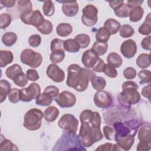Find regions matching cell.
Instances as JSON below:
<instances>
[{"instance_id": "1", "label": "cell", "mask_w": 151, "mask_h": 151, "mask_svg": "<svg viewBox=\"0 0 151 151\" xmlns=\"http://www.w3.org/2000/svg\"><path fill=\"white\" fill-rule=\"evenodd\" d=\"M96 76L93 70L81 68L77 64H72L67 68L66 84L77 91L83 92L87 88L89 81Z\"/></svg>"}, {"instance_id": "2", "label": "cell", "mask_w": 151, "mask_h": 151, "mask_svg": "<svg viewBox=\"0 0 151 151\" xmlns=\"http://www.w3.org/2000/svg\"><path fill=\"white\" fill-rule=\"evenodd\" d=\"M81 123L78 136L83 146L91 147L94 143L103 139V135L100 127H93L88 123Z\"/></svg>"}, {"instance_id": "3", "label": "cell", "mask_w": 151, "mask_h": 151, "mask_svg": "<svg viewBox=\"0 0 151 151\" xmlns=\"http://www.w3.org/2000/svg\"><path fill=\"white\" fill-rule=\"evenodd\" d=\"M60 147L58 150H86V149L82 146L80 139L76 133L67 131L64 132L60 139L57 142L54 147Z\"/></svg>"}, {"instance_id": "4", "label": "cell", "mask_w": 151, "mask_h": 151, "mask_svg": "<svg viewBox=\"0 0 151 151\" xmlns=\"http://www.w3.org/2000/svg\"><path fill=\"white\" fill-rule=\"evenodd\" d=\"M139 86L134 81H124L122 86V91L120 95L121 100L126 104L137 103L140 99V94L137 90Z\"/></svg>"}, {"instance_id": "5", "label": "cell", "mask_w": 151, "mask_h": 151, "mask_svg": "<svg viewBox=\"0 0 151 151\" xmlns=\"http://www.w3.org/2000/svg\"><path fill=\"white\" fill-rule=\"evenodd\" d=\"M43 117L44 113L41 110L37 108L31 109L24 115L23 126L29 130H37L41 126Z\"/></svg>"}, {"instance_id": "6", "label": "cell", "mask_w": 151, "mask_h": 151, "mask_svg": "<svg viewBox=\"0 0 151 151\" xmlns=\"http://www.w3.org/2000/svg\"><path fill=\"white\" fill-rule=\"evenodd\" d=\"M20 60L22 63L35 68L41 64L42 57L40 53L31 49H25L21 54Z\"/></svg>"}, {"instance_id": "7", "label": "cell", "mask_w": 151, "mask_h": 151, "mask_svg": "<svg viewBox=\"0 0 151 151\" xmlns=\"http://www.w3.org/2000/svg\"><path fill=\"white\" fill-rule=\"evenodd\" d=\"M20 19L27 25H31L36 28L41 25L45 21L41 12L38 10L21 13Z\"/></svg>"}, {"instance_id": "8", "label": "cell", "mask_w": 151, "mask_h": 151, "mask_svg": "<svg viewBox=\"0 0 151 151\" xmlns=\"http://www.w3.org/2000/svg\"><path fill=\"white\" fill-rule=\"evenodd\" d=\"M81 21L84 25L90 27L95 25L98 21V9L92 4H88L82 9Z\"/></svg>"}, {"instance_id": "9", "label": "cell", "mask_w": 151, "mask_h": 151, "mask_svg": "<svg viewBox=\"0 0 151 151\" xmlns=\"http://www.w3.org/2000/svg\"><path fill=\"white\" fill-rule=\"evenodd\" d=\"M58 125L65 131L76 133L78 126V120L73 114L67 113L63 115L60 119Z\"/></svg>"}, {"instance_id": "10", "label": "cell", "mask_w": 151, "mask_h": 151, "mask_svg": "<svg viewBox=\"0 0 151 151\" xmlns=\"http://www.w3.org/2000/svg\"><path fill=\"white\" fill-rule=\"evenodd\" d=\"M40 94V86L36 83H31L28 87L20 89L21 100L24 102H29L36 99Z\"/></svg>"}, {"instance_id": "11", "label": "cell", "mask_w": 151, "mask_h": 151, "mask_svg": "<svg viewBox=\"0 0 151 151\" xmlns=\"http://www.w3.org/2000/svg\"><path fill=\"white\" fill-rule=\"evenodd\" d=\"M79 117L81 123H88L93 127H100L101 117L97 111L86 109L80 113Z\"/></svg>"}, {"instance_id": "12", "label": "cell", "mask_w": 151, "mask_h": 151, "mask_svg": "<svg viewBox=\"0 0 151 151\" xmlns=\"http://www.w3.org/2000/svg\"><path fill=\"white\" fill-rule=\"evenodd\" d=\"M55 101L62 108L73 107L76 103V97L71 92L63 91L55 97Z\"/></svg>"}, {"instance_id": "13", "label": "cell", "mask_w": 151, "mask_h": 151, "mask_svg": "<svg viewBox=\"0 0 151 151\" xmlns=\"http://www.w3.org/2000/svg\"><path fill=\"white\" fill-rule=\"evenodd\" d=\"M95 105L101 109H105L108 107L112 102V99L110 94L106 91L100 90L97 91L93 99Z\"/></svg>"}, {"instance_id": "14", "label": "cell", "mask_w": 151, "mask_h": 151, "mask_svg": "<svg viewBox=\"0 0 151 151\" xmlns=\"http://www.w3.org/2000/svg\"><path fill=\"white\" fill-rule=\"evenodd\" d=\"M47 76L55 83H61L65 79V73L57 64H50L46 71Z\"/></svg>"}, {"instance_id": "15", "label": "cell", "mask_w": 151, "mask_h": 151, "mask_svg": "<svg viewBox=\"0 0 151 151\" xmlns=\"http://www.w3.org/2000/svg\"><path fill=\"white\" fill-rule=\"evenodd\" d=\"M120 51L123 55L127 58L133 57L137 52L136 42L132 39L124 41L121 45Z\"/></svg>"}, {"instance_id": "16", "label": "cell", "mask_w": 151, "mask_h": 151, "mask_svg": "<svg viewBox=\"0 0 151 151\" xmlns=\"http://www.w3.org/2000/svg\"><path fill=\"white\" fill-rule=\"evenodd\" d=\"M99 58V56L91 49L85 51L81 57V61L85 67L87 68H93Z\"/></svg>"}, {"instance_id": "17", "label": "cell", "mask_w": 151, "mask_h": 151, "mask_svg": "<svg viewBox=\"0 0 151 151\" xmlns=\"http://www.w3.org/2000/svg\"><path fill=\"white\" fill-rule=\"evenodd\" d=\"M62 11L65 15L68 17L76 16L78 11V4L77 1H61Z\"/></svg>"}, {"instance_id": "18", "label": "cell", "mask_w": 151, "mask_h": 151, "mask_svg": "<svg viewBox=\"0 0 151 151\" xmlns=\"http://www.w3.org/2000/svg\"><path fill=\"white\" fill-rule=\"evenodd\" d=\"M115 132L114 140H116L118 138L124 137L129 134H132L131 129L125 123L123 124L121 122H116L113 124Z\"/></svg>"}, {"instance_id": "19", "label": "cell", "mask_w": 151, "mask_h": 151, "mask_svg": "<svg viewBox=\"0 0 151 151\" xmlns=\"http://www.w3.org/2000/svg\"><path fill=\"white\" fill-rule=\"evenodd\" d=\"M116 142H117V145L121 150H129L134 143V135L132 134H129L124 137L118 138Z\"/></svg>"}, {"instance_id": "20", "label": "cell", "mask_w": 151, "mask_h": 151, "mask_svg": "<svg viewBox=\"0 0 151 151\" xmlns=\"http://www.w3.org/2000/svg\"><path fill=\"white\" fill-rule=\"evenodd\" d=\"M150 125L142 126L138 132V139L141 142L151 143V128Z\"/></svg>"}, {"instance_id": "21", "label": "cell", "mask_w": 151, "mask_h": 151, "mask_svg": "<svg viewBox=\"0 0 151 151\" xmlns=\"http://www.w3.org/2000/svg\"><path fill=\"white\" fill-rule=\"evenodd\" d=\"M120 26V23L117 20L113 18H109L105 21L103 27L108 30L110 35H114L118 32Z\"/></svg>"}, {"instance_id": "22", "label": "cell", "mask_w": 151, "mask_h": 151, "mask_svg": "<svg viewBox=\"0 0 151 151\" xmlns=\"http://www.w3.org/2000/svg\"><path fill=\"white\" fill-rule=\"evenodd\" d=\"M59 115V110L55 106H49L44 111V117L48 122H52L56 120Z\"/></svg>"}, {"instance_id": "23", "label": "cell", "mask_w": 151, "mask_h": 151, "mask_svg": "<svg viewBox=\"0 0 151 151\" xmlns=\"http://www.w3.org/2000/svg\"><path fill=\"white\" fill-rule=\"evenodd\" d=\"M14 60V55L11 51L7 50L0 51V66L1 68L5 67L8 64H11Z\"/></svg>"}, {"instance_id": "24", "label": "cell", "mask_w": 151, "mask_h": 151, "mask_svg": "<svg viewBox=\"0 0 151 151\" xmlns=\"http://www.w3.org/2000/svg\"><path fill=\"white\" fill-rule=\"evenodd\" d=\"M73 27L68 23H60L56 28L57 34L62 37H65L71 34Z\"/></svg>"}, {"instance_id": "25", "label": "cell", "mask_w": 151, "mask_h": 151, "mask_svg": "<svg viewBox=\"0 0 151 151\" xmlns=\"http://www.w3.org/2000/svg\"><path fill=\"white\" fill-rule=\"evenodd\" d=\"M11 90V84L6 80L0 81V102L2 103Z\"/></svg>"}, {"instance_id": "26", "label": "cell", "mask_w": 151, "mask_h": 151, "mask_svg": "<svg viewBox=\"0 0 151 151\" xmlns=\"http://www.w3.org/2000/svg\"><path fill=\"white\" fill-rule=\"evenodd\" d=\"M107 64L112 65L113 67L115 68H119L122 65L123 63V60L119 54L116 52H112L107 55Z\"/></svg>"}, {"instance_id": "27", "label": "cell", "mask_w": 151, "mask_h": 151, "mask_svg": "<svg viewBox=\"0 0 151 151\" xmlns=\"http://www.w3.org/2000/svg\"><path fill=\"white\" fill-rule=\"evenodd\" d=\"M151 14L149 13L146 17L143 23L139 27L138 31L140 34L144 35H149L151 32Z\"/></svg>"}, {"instance_id": "28", "label": "cell", "mask_w": 151, "mask_h": 151, "mask_svg": "<svg viewBox=\"0 0 151 151\" xmlns=\"http://www.w3.org/2000/svg\"><path fill=\"white\" fill-rule=\"evenodd\" d=\"M144 11L142 7L137 6L132 9L129 12V19L132 22H138L143 17Z\"/></svg>"}, {"instance_id": "29", "label": "cell", "mask_w": 151, "mask_h": 151, "mask_svg": "<svg viewBox=\"0 0 151 151\" xmlns=\"http://www.w3.org/2000/svg\"><path fill=\"white\" fill-rule=\"evenodd\" d=\"M64 50L69 52H77L80 50V46L74 39H67L64 42Z\"/></svg>"}, {"instance_id": "30", "label": "cell", "mask_w": 151, "mask_h": 151, "mask_svg": "<svg viewBox=\"0 0 151 151\" xmlns=\"http://www.w3.org/2000/svg\"><path fill=\"white\" fill-rule=\"evenodd\" d=\"M137 65L141 68H146L150 66V54L143 53L140 54L136 59Z\"/></svg>"}, {"instance_id": "31", "label": "cell", "mask_w": 151, "mask_h": 151, "mask_svg": "<svg viewBox=\"0 0 151 151\" xmlns=\"http://www.w3.org/2000/svg\"><path fill=\"white\" fill-rule=\"evenodd\" d=\"M17 40V35L13 32H7L2 37V41L3 44L7 46L11 47L13 45Z\"/></svg>"}, {"instance_id": "32", "label": "cell", "mask_w": 151, "mask_h": 151, "mask_svg": "<svg viewBox=\"0 0 151 151\" xmlns=\"http://www.w3.org/2000/svg\"><path fill=\"white\" fill-rule=\"evenodd\" d=\"M110 34L105 28L100 27L96 34V39L98 42H107L110 37Z\"/></svg>"}, {"instance_id": "33", "label": "cell", "mask_w": 151, "mask_h": 151, "mask_svg": "<svg viewBox=\"0 0 151 151\" xmlns=\"http://www.w3.org/2000/svg\"><path fill=\"white\" fill-rule=\"evenodd\" d=\"M91 49L96 52L99 56H101L104 55L107 52L108 49V44L107 42H98L96 41L92 45Z\"/></svg>"}, {"instance_id": "34", "label": "cell", "mask_w": 151, "mask_h": 151, "mask_svg": "<svg viewBox=\"0 0 151 151\" xmlns=\"http://www.w3.org/2000/svg\"><path fill=\"white\" fill-rule=\"evenodd\" d=\"M21 72H22L21 67L19 64H14L7 68L5 71V75L8 78L13 80L14 78Z\"/></svg>"}, {"instance_id": "35", "label": "cell", "mask_w": 151, "mask_h": 151, "mask_svg": "<svg viewBox=\"0 0 151 151\" xmlns=\"http://www.w3.org/2000/svg\"><path fill=\"white\" fill-rule=\"evenodd\" d=\"M91 83L93 87L97 91L103 90L106 85V81L104 78L96 76L91 80Z\"/></svg>"}, {"instance_id": "36", "label": "cell", "mask_w": 151, "mask_h": 151, "mask_svg": "<svg viewBox=\"0 0 151 151\" xmlns=\"http://www.w3.org/2000/svg\"><path fill=\"white\" fill-rule=\"evenodd\" d=\"M35 100V103L37 105L47 106L51 104L52 101V97L48 94L43 92L42 93H41Z\"/></svg>"}, {"instance_id": "37", "label": "cell", "mask_w": 151, "mask_h": 151, "mask_svg": "<svg viewBox=\"0 0 151 151\" xmlns=\"http://www.w3.org/2000/svg\"><path fill=\"white\" fill-rule=\"evenodd\" d=\"M74 40L78 42L80 48H87L90 42V37L86 34H80L76 35Z\"/></svg>"}, {"instance_id": "38", "label": "cell", "mask_w": 151, "mask_h": 151, "mask_svg": "<svg viewBox=\"0 0 151 151\" xmlns=\"http://www.w3.org/2000/svg\"><path fill=\"white\" fill-rule=\"evenodd\" d=\"M134 33V30L133 28L128 24H124L120 26L119 29L120 35L124 38L131 37L133 35Z\"/></svg>"}, {"instance_id": "39", "label": "cell", "mask_w": 151, "mask_h": 151, "mask_svg": "<svg viewBox=\"0 0 151 151\" xmlns=\"http://www.w3.org/2000/svg\"><path fill=\"white\" fill-rule=\"evenodd\" d=\"M42 11L44 14L47 17L52 16L55 12V7L54 3L50 1L47 0L44 1L42 5Z\"/></svg>"}, {"instance_id": "40", "label": "cell", "mask_w": 151, "mask_h": 151, "mask_svg": "<svg viewBox=\"0 0 151 151\" xmlns=\"http://www.w3.org/2000/svg\"><path fill=\"white\" fill-rule=\"evenodd\" d=\"M37 29L41 34L44 35H48L51 33V32L52 31L53 25L50 21L45 19L44 22L41 25L37 27Z\"/></svg>"}, {"instance_id": "41", "label": "cell", "mask_w": 151, "mask_h": 151, "mask_svg": "<svg viewBox=\"0 0 151 151\" xmlns=\"http://www.w3.org/2000/svg\"><path fill=\"white\" fill-rule=\"evenodd\" d=\"M131 9L127 4H123L121 6L114 11L115 15L119 18H126L129 17Z\"/></svg>"}, {"instance_id": "42", "label": "cell", "mask_w": 151, "mask_h": 151, "mask_svg": "<svg viewBox=\"0 0 151 151\" xmlns=\"http://www.w3.org/2000/svg\"><path fill=\"white\" fill-rule=\"evenodd\" d=\"M12 80L17 86L21 87H24L27 84L28 78L27 75H25L23 72H21L18 74Z\"/></svg>"}, {"instance_id": "43", "label": "cell", "mask_w": 151, "mask_h": 151, "mask_svg": "<svg viewBox=\"0 0 151 151\" xmlns=\"http://www.w3.org/2000/svg\"><path fill=\"white\" fill-rule=\"evenodd\" d=\"M17 4L18 10L21 14L32 11V5L31 1L19 0L17 1Z\"/></svg>"}, {"instance_id": "44", "label": "cell", "mask_w": 151, "mask_h": 151, "mask_svg": "<svg viewBox=\"0 0 151 151\" xmlns=\"http://www.w3.org/2000/svg\"><path fill=\"white\" fill-rule=\"evenodd\" d=\"M65 58L64 51H55L51 52L50 58L53 64H58L61 63Z\"/></svg>"}, {"instance_id": "45", "label": "cell", "mask_w": 151, "mask_h": 151, "mask_svg": "<svg viewBox=\"0 0 151 151\" xmlns=\"http://www.w3.org/2000/svg\"><path fill=\"white\" fill-rule=\"evenodd\" d=\"M17 146L14 145L11 140L4 139V140L1 139L0 143V150H18Z\"/></svg>"}, {"instance_id": "46", "label": "cell", "mask_w": 151, "mask_h": 151, "mask_svg": "<svg viewBox=\"0 0 151 151\" xmlns=\"http://www.w3.org/2000/svg\"><path fill=\"white\" fill-rule=\"evenodd\" d=\"M64 41L59 38H55L51 42L50 50L51 52L55 51H65L64 48Z\"/></svg>"}, {"instance_id": "47", "label": "cell", "mask_w": 151, "mask_h": 151, "mask_svg": "<svg viewBox=\"0 0 151 151\" xmlns=\"http://www.w3.org/2000/svg\"><path fill=\"white\" fill-rule=\"evenodd\" d=\"M150 71L148 70H142L140 71L137 76L140 79V84H150Z\"/></svg>"}, {"instance_id": "48", "label": "cell", "mask_w": 151, "mask_h": 151, "mask_svg": "<svg viewBox=\"0 0 151 151\" xmlns=\"http://www.w3.org/2000/svg\"><path fill=\"white\" fill-rule=\"evenodd\" d=\"M8 100L12 103H17L21 100L20 98V90L14 88L11 90L8 94Z\"/></svg>"}, {"instance_id": "49", "label": "cell", "mask_w": 151, "mask_h": 151, "mask_svg": "<svg viewBox=\"0 0 151 151\" xmlns=\"http://www.w3.org/2000/svg\"><path fill=\"white\" fill-rule=\"evenodd\" d=\"M103 72L107 76L110 78H116L118 75V73L116 68L109 64H105L103 70Z\"/></svg>"}, {"instance_id": "50", "label": "cell", "mask_w": 151, "mask_h": 151, "mask_svg": "<svg viewBox=\"0 0 151 151\" xmlns=\"http://www.w3.org/2000/svg\"><path fill=\"white\" fill-rule=\"evenodd\" d=\"M11 22V17L9 14L2 13L0 15V28L5 29L8 27Z\"/></svg>"}, {"instance_id": "51", "label": "cell", "mask_w": 151, "mask_h": 151, "mask_svg": "<svg viewBox=\"0 0 151 151\" xmlns=\"http://www.w3.org/2000/svg\"><path fill=\"white\" fill-rule=\"evenodd\" d=\"M28 44L31 47H37L39 46L41 42V37L38 34L31 35L28 40Z\"/></svg>"}, {"instance_id": "52", "label": "cell", "mask_w": 151, "mask_h": 151, "mask_svg": "<svg viewBox=\"0 0 151 151\" xmlns=\"http://www.w3.org/2000/svg\"><path fill=\"white\" fill-rule=\"evenodd\" d=\"M103 133L104 136L106 139L109 140H112L114 138L115 132L113 127L110 126H105L103 127Z\"/></svg>"}, {"instance_id": "53", "label": "cell", "mask_w": 151, "mask_h": 151, "mask_svg": "<svg viewBox=\"0 0 151 151\" xmlns=\"http://www.w3.org/2000/svg\"><path fill=\"white\" fill-rule=\"evenodd\" d=\"M123 76L127 80L133 79L136 76V71L133 67H127L123 71Z\"/></svg>"}, {"instance_id": "54", "label": "cell", "mask_w": 151, "mask_h": 151, "mask_svg": "<svg viewBox=\"0 0 151 151\" xmlns=\"http://www.w3.org/2000/svg\"><path fill=\"white\" fill-rule=\"evenodd\" d=\"M44 92L54 98L59 94V88L54 86H48L45 87Z\"/></svg>"}, {"instance_id": "55", "label": "cell", "mask_w": 151, "mask_h": 151, "mask_svg": "<svg viewBox=\"0 0 151 151\" xmlns=\"http://www.w3.org/2000/svg\"><path fill=\"white\" fill-rule=\"evenodd\" d=\"M26 73L28 80L31 81H35L40 78L37 71L35 69H28L27 70Z\"/></svg>"}, {"instance_id": "56", "label": "cell", "mask_w": 151, "mask_h": 151, "mask_svg": "<svg viewBox=\"0 0 151 151\" xmlns=\"http://www.w3.org/2000/svg\"><path fill=\"white\" fill-rule=\"evenodd\" d=\"M142 47L146 50L150 51L151 49V36L149 35L145 37L141 42Z\"/></svg>"}, {"instance_id": "57", "label": "cell", "mask_w": 151, "mask_h": 151, "mask_svg": "<svg viewBox=\"0 0 151 151\" xmlns=\"http://www.w3.org/2000/svg\"><path fill=\"white\" fill-rule=\"evenodd\" d=\"M105 64H106L104 62V61L101 58H99L97 62L95 64V65L92 68L93 71H96V72H98V73L103 72V68H104Z\"/></svg>"}, {"instance_id": "58", "label": "cell", "mask_w": 151, "mask_h": 151, "mask_svg": "<svg viewBox=\"0 0 151 151\" xmlns=\"http://www.w3.org/2000/svg\"><path fill=\"white\" fill-rule=\"evenodd\" d=\"M151 149V143L141 142L138 143L137 146V151H147Z\"/></svg>"}, {"instance_id": "59", "label": "cell", "mask_w": 151, "mask_h": 151, "mask_svg": "<svg viewBox=\"0 0 151 151\" xmlns=\"http://www.w3.org/2000/svg\"><path fill=\"white\" fill-rule=\"evenodd\" d=\"M113 145L110 143H106L103 145H101L99 146L96 149V150H107V151H111L113 150Z\"/></svg>"}, {"instance_id": "60", "label": "cell", "mask_w": 151, "mask_h": 151, "mask_svg": "<svg viewBox=\"0 0 151 151\" xmlns=\"http://www.w3.org/2000/svg\"><path fill=\"white\" fill-rule=\"evenodd\" d=\"M150 84H149L147 86L144 87L142 90V95L148 99L149 100L150 99Z\"/></svg>"}, {"instance_id": "61", "label": "cell", "mask_w": 151, "mask_h": 151, "mask_svg": "<svg viewBox=\"0 0 151 151\" xmlns=\"http://www.w3.org/2000/svg\"><path fill=\"white\" fill-rule=\"evenodd\" d=\"M109 4L110 6L114 11L117 9L118 8L124 4V1H109Z\"/></svg>"}, {"instance_id": "62", "label": "cell", "mask_w": 151, "mask_h": 151, "mask_svg": "<svg viewBox=\"0 0 151 151\" xmlns=\"http://www.w3.org/2000/svg\"><path fill=\"white\" fill-rule=\"evenodd\" d=\"M143 2V1H127V4L129 8L132 9L134 8L140 6L142 4Z\"/></svg>"}, {"instance_id": "63", "label": "cell", "mask_w": 151, "mask_h": 151, "mask_svg": "<svg viewBox=\"0 0 151 151\" xmlns=\"http://www.w3.org/2000/svg\"><path fill=\"white\" fill-rule=\"evenodd\" d=\"M0 3L4 5V6L6 8H11L14 6L15 1L14 0H5V1H1Z\"/></svg>"}]
</instances>
